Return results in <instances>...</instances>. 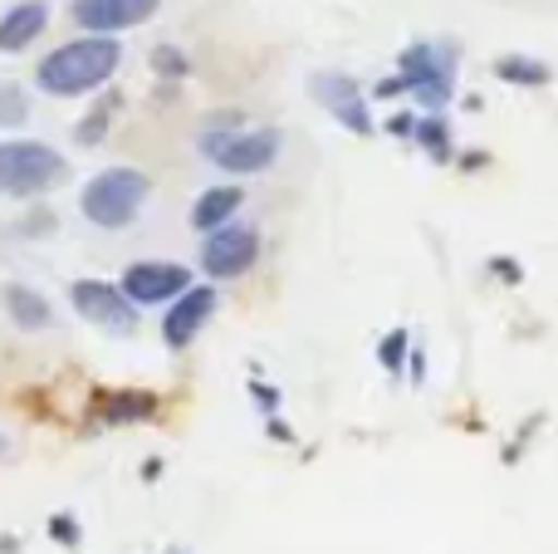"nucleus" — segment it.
Masks as SVG:
<instances>
[{"label": "nucleus", "instance_id": "nucleus-1", "mask_svg": "<svg viewBox=\"0 0 558 554\" xmlns=\"http://www.w3.org/2000/svg\"><path fill=\"white\" fill-rule=\"evenodd\" d=\"M118 64H123V45H118L113 35H78L39 59L35 84L54 98L98 94V88L118 74Z\"/></svg>", "mask_w": 558, "mask_h": 554}, {"label": "nucleus", "instance_id": "nucleus-2", "mask_svg": "<svg viewBox=\"0 0 558 554\" xmlns=\"http://www.w3.org/2000/svg\"><path fill=\"white\" fill-rule=\"evenodd\" d=\"M147 196H153L147 172H137V167H108V172H98L84 186L78 212H84V221L104 226V231H123V226H133L143 216Z\"/></svg>", "mask_w": 558, "mask_h": 554}, {"label": "nucleus", "instance_id": "nucleus-3", "mask_svg": "<svg viewBox=\"0 0 558 554\" xmlns=\"http://www.w3.org/2000/svg\"><path fill=\"white\" fill-rule=\"evenodd\" d=\"M69 177L64 153H54L49 143H35V137H5L0 143V196H45L54 192Z\"/></svg>", "mask_w": 558, "mask_h": 554}, {"label": "nucleus", "instance_id": "nucleus-4", "mask_svg": "<svg viewBox=\"0 0 558 554\" xmlns=\"http://www.w3.org/2000/svg\"><path fill=\"white\" fill-rule=\"evenodd\" d=\"M202 153L206 162H216L221 172H241V177H255L279 157V128H231V123H211L202 137Z\"/></svg>", "mask_w": 558, "mask_h": 554}, {"label": "nucleus", "instance_id": "nucleus-5", "mask_svg": "<svg viewBox=\"0 0 558 554\" xmlns=\"http://www.w3.org/2000/svg\"><path fill=\"white\" fill-rule=\"evenodd\" d=\"M456 64H461V59H456L451 45L416 39V45H407L402 59H397V84H402L407 94L422 98L432 113H441L456 94Z\"/></svg>", "mask_w": 558, "mask_h": 554}, {"label": "nucleus", "instance_id": "nucleus-6", "mask_svg": "<svg viewBox=\"0 0 558 554\" xmlns=\"http://www.w3.org/2000/svg\"><path fill=\"white\" fill-rule=\"evenodd\" d=\"M202 270L211 275V280H231V275H245L255 265V255H260V236L251 231V226H211V231H202Z\"/></svg>", "mask_w": 558, "mask_h": 554}, {"label": "nucleus", "instance_id": "nucleus-7", "mask_svg": "<svg viewBox=\"0 0 558 554\" xmlns=\"http://www.w3.org/2000/svg\"><path fill=\"white\" fill-rule=\"evenodd\" d=\"M69 300H74V310L84 314L88 324H98V329H108V334H133L137 329V304L108 280H74Z\"/></svg>", "mask_w": 558, "mask_h": 554}, {"label": "nucleus", "instance_id": "nucleus-8", "mask_svg": "<svg viewBox=\"0 0 558 554\" xmlns=\"http://www.w3.org/2000/svg\"><path fill=\"white\" fill-rule=\"evenodd\" d=\"M192 285V270L177 261H137L123 270V285L118 290L128 294L133 304H167Z\"/></svg>", "mask_w": 558, "mask_h": 554}, {"label": "nucleus", "instance_id": "nucleus-9", "mask_svg": "<svg viewBox=\"0 0 558 554\" xmlns=\"http://www.w3.org/2000/svg\"><path fill=\"white\" fill-rule=\"evenodd\" d=\"M211 314H216V290H211V285H186L177 300H167L162 344H167V349H186V344L206 329V320H211Z\"/></svg>", "mask_w": 558, "mask_h": 554}, {"label": "nucleus", "instance_id": "nucleus-10", "mask_svg": "<svg viewBox=\"0 0 558 554\" xmlns=\"http://www.w3.org/2000/svg\"><path fill=\"white\" fill-rule=\"evenodd\" d=\"M162 0H74V20L88 35H118V29L147 25Z\"/></svg>", "mask_w": 558, "mask_h": 554}, {"label": "nucleus", "instance_id": "nucleus-11", "mask_svg": "<svg viewBox=\"0 0 558 554\" xmlns=\"http://www.w3.org/2000/svg\"><path fill=\"white\" fill-rule=\"evenodd\" d=\"M314 98L348 128V133H373V118L363 104V84L348 74H314Z\"/></svg>", "mask_w": 558, "mask_h": 554}, {"label": "nucleus", "instance_id": "nucleus-12", "mask_svg": "<svg viewBox=\"0 0 558 554\" xmlns=\"http://www.w3.org/2000/svg\"><path fill=\"white\" fill-rule=\"evenodd\" d=\"M49 25V0H20L0 15V55H20L29 49Z\"/></svg>", "mask_w": 558, "mask_h": 554}, {"label": "nucleus", "instance_id": "nucleus-13", "mask_svg": "<svg viewBox=\"0 0 558 554\" xmlns=\"http://www.w3.org/2000/svg\"><path fill=\"white\" fill-rule=\"evenodd\" d=\"M0 304H5V314L15 320V329H25V334L54 324V304H49L39 290H29V285H5V290H0Z\"/></svg>", "mask_w": 558, "mask_h": 554}, {"label": "nucleus", "instance_id": "nucleus-14", "mask_svg": "<svg viewBox=\"0 0 558 554\" xmlns=\"http://www.w3.org/2000/svg\"><path fill=\"white\" fill-rule=\"evenodd\" d=\"M241 202H245L241 186H211V192L196 196V206H192V226H196V231H211V226H226L235 212H241Z\"/></svg>", "mask_w": 558, "mask_h": 554}, {"label": "nucleus", "instance_id": "nucleus-15", "mask_svg": "<svg viewBox=\"0 0 558 554\" xmlns=\"http://www.w3.org/2000/svg\"><path fill=\"white\" fill-rule=\"evenodd\" d=\"M495 74L514 88H544L549 84V64L544 59H530V55H505L495 59Z\"/></svg>", "mask_w": 558, "mask_h": 554}, {"label": "nucleus", "instance_id": "nucleus-16", "mask_svg": "<svg viewBox=\"0 0 558 554\" xmlns=\"http://www.w3.org/2000/svg\"><path fill=\"white\" fill-rule=\"evenodd\" d=\"M412 137L436 157V162H446V157H451V128H446V118H436V113L432 118H416Z\"/></svg>", "mask_w": 558, "mask_h": 554}, {"label": "nucleus", "instance_id": "nucleus-17", "mask_svg": "<svg viewBox=\"0 0 558 554\" xmlns=\"http://www.w3.org/2000/svg\"><path fill=\"white\" fill-rule=\"evenodd\" d=\"M29 118V94L20 84H0V128H20Z\"/></svg>", "mask_w": 558, "mask_h": 554}, {"label": "nucleus", "instance_id": "nucleus-18", "mask_svg": "<svg viewBox=\"0 0 558 554\" xmlns=\"http://www.w3.org/2000/svg\"><path fill=\"white\" fill-rule=\"evenodd\" d=\"M407 349H412V339H407V329H392V334H387V339H383V349H377V359H383V369H387V373H402Z\"/></svg>", "mask_w": 558, "mask_h": 554}, {"label": "nucleus", "instance_id": "nucleus-19", "mask_svg": "<svg viewBox=\"0 0 558 554\" xmlns=\"http://www.w3.org/2000/svg\"><path fill=\"white\" fill-rule=\"evenodd\" d=\"M108 113H113V98H108V104H104V108H98V113H88V118H84V123H78V128H74V137H78V143H84V147L104 143V133H108Z\"/></svg>", "mask_w": 558, "mask_h": 554}, {"label": "nucleus", "instance_id": "nucleus-20", "mask_svg": "<svg viewBox=\"0 0 558 554\" xmlns=\"http://www.w3.org/2000/svg\"><path fill=\"white\" fill-rule=\"evenodd\" d=\"M412 123H416L412 113H397V118H387V133H397V137H412Z\"/></svg>", "mask_w": 558, "mask_h": 554}, {"label": "nucleus", "instance_id": "nucleus-21", "mask_svg": "<svg viewBox=\"0 0 558 554\" xmlns=\"http://www.w3.org/2000/svg\"><path fill=\"white\" fill-rule=\"evenodd\" d=\"M54 535L59 540H74V520H54Z\"/></svg>", "mask_w": 558, "mask_h": 554}]
</instances>
